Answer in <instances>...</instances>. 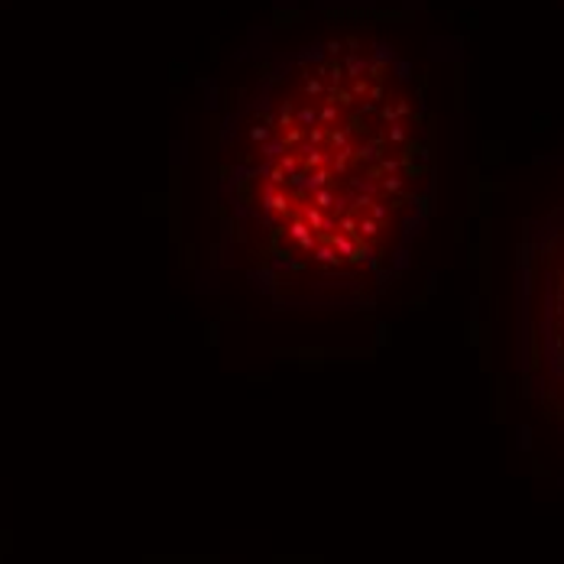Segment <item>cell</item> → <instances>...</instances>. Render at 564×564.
Listing matches in <instances>:
<instances>
[{"label": "cell", "instance_id": "cell-2", "mask_svg": "<svg viewBox=\"0 0 564 564\" xmlns=\"http://www.w3.org/2000/svg\"><path fill=\"white\" fill-rule=\"evenodd\" d=\"M516 370L522 395L564 432V205L516 247Z\"/></svg>", "mask_w": 564, "mask_h": 564}, {"label": "cell", "instance_id": "cell-1", "mask_svg": "<svg viewBox=\"0 0 564 564\" xmlns=\"http://www.w3.org/2000/svg\"><path fill=\"white\" fill-rule=\"evenodd\" d=\"M432 208L425 91L387 40L338 33L282 53L218 127L215 253L276 308L377 305Z\"/></svg>", "mask_w": 564, "mask_h": 564}]
</instances>
